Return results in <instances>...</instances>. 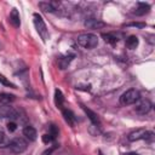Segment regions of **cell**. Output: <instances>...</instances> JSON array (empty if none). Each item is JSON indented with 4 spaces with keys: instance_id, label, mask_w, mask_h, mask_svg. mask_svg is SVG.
Here are the masks:
<instances>
[{
    "instance_id": "cell-1",
    "label": "cell",
    "mask_w": 155,
    "mask_h": 155,
    "mask_svg": "<svg viewBox=\"0 0 155 155\" xmlns=\"http://www.w3.org/2000/svg\"><path fill=\"white\" fill-rule=\"evenodd\" d=\"M78 44L84 48L91 50L98 45V38L94 34H90V33L80 34L78 36Z\"/></svg>"
},
{
    "instance_id": "cell-2",
    "label": "cell",
    "mask_w": 155,
    "mask_h": 155,
    "mask_svg": "<svg viewBox=\"0 0 155 155\" xmlns=\"http://www.w3.org/2000/svg\"><path fill=\"white\" fill-rule=\"evenodd\" d=\"M139 98H140V93L137 90L131 88L120 96V103L122 105H130V104H134L137 101H139Z\"/></svg>"
},
{
    "instance_id": "cell-3",
    "label": "cell",
    "mask_w": 155,
    "mask_h": 155,
    "mask_svg": "<svg viewBox=\"0 0 155 155\" xmlns=\"http://www.w3.org/2000/svg\"><path fill=\"white\" fill-rule=\"evenodd\" d=\"M8 147H10V149H11L12 153H15V154H22L23 151H25V149L28 147V143H27V140L24 138H15V139H12L10 142Z\"/></svg>"
},
{
    "instance_id": "cell-4",
    "label": "cell",
    "mask_w": 155,
    "mask_h": 155,
    "mask_svg": "<svg viewBox=\"0 0 155 155\" xmlns=\"http://www.w3.org/2000/svg\"><path fill=\"white\" fill-rule=\"evenodd\" d=\"M33 18H34V25H35L38 33L41 35L42 40L45 41L46 38H47V28H46V24H45L44 19L41 18V16L39 13H34Z\"/></svg>"
},
{
    "instance_id": "cell-5",
    "label": "cell",
    "mask_w": 155,
    "mask_h": 155,
    "mask_svg": "<svg viewBox=\"0 0 155 155\" xmlns=\"http://www.w3.org/2000/svg\"><path fill=\"white\" fill-rule=\"evenodd\" d=\"M151 108H153L151 102H150L149 99H143V101H140V102L134 107V110H136V113H138L139 115H145V114H148V113L151 110Z\"/></svg>"
},
{
    "instance_id": "cell-6",
    "label": "cell",
    "mask_w": 155,
    "mask_h": 155,
    "mask_svg": "<svg viewBox=\"0 0 155 155\" xmlns=\"http://www.w3.org/2000/svg\"><path fill=\"white\" fill-rule=\"evenodd\" d=\"M0 116L1 117H8V119H17L18 117V114L17 111L12 108V107H7V105H4L0 108Z\"/></svg>"
},
{
    "instance_id": "cell-7",
    "label": "cell",
    "mask_w": 155,
    "mask_h": 155,
    "mask_svg": "<svg viewBox=\"0 0 155 155\" xmlns=\"http://www.w3.org/2000/svg\"><path fill=\"white\" fill-rule=\"evenodd\" d=\"M145 133H147V130H144V128H138V130H134V131L130 132L128 136H127V138H128V140H131V142L139 140V139H144Z\"/></svg>"
},
{
    "instance_id": "cell-8",
    "label": "cell",
    "mask_w": 155,
    "mask_h": 155,
    "mask_svg": "<svg viewBox=\"0 0 155 155\" xmlns=\"http://www.w3.org/2000/svg\"><path fill=\"white\" fill-rule=\"evenodd\" d=\"M105 24L99 21V19H93V18H88L85 21V27L88 28V29H99V28H103Z\"/></svg>"
},
{
    "instance_id": "cell-9",
    "label": "cell",
    "mask_w": 155,
    "mask_h": 155,
    "mask_svg": "<svg viewBox=\"0 0 155 155\" xmlns=\"http://www.w3.org/2000/svg\"><path fill=\"white\" fill-rule=\"evenodd\" d=\"M39 7L44 11V12H53L57 10V2H52V1H41L39 2Z\"/></svg>"
},
{
    "instance_id": "cell-10",
    "label": "cell",
    "mask_w": 155,
    "mask_h": 155,
    "mask_svg": "<svg viewBox=\"0 0 155 155\" xmlns=\"http://www.w3.org/2000/svg\"><path fill=\"white\" fill-rule=\"evenodd\" d=\"M23 134L25 136L27 139L29 140H35L36 139V130L33 127V126H25L23 128Z\"/></svg>"
},
{
    "instance_id": "cell-11",
    "label": "cell",
    "mask_w": 155,
    "mask_h": 155,
    "mask_svg": "<svg viewBox=\"0 0 155 155\" xmlns=\"http://www.w3.org/2000/svg\"><path fill=\"white\" fill-rule=\"evenodd\" d=\"M10 23L15 27V28H18L21 25V18H19V13L16 8H13L10 13Z\"/></svg>"
},
{
    "instance_id": "cell-12",
    "label": "cell",
    "mask_w": 155,
    "mask_h": 155,
    "mask_svg": "<svg viewBox=\"0 0 155 155\" xmlns=\"http://www.w3.org/2000/svg\"><path fill=\"white\" fill-rule=\"evenodd\" d=\"M82 109H84L85 114L87 115V117L91 120V122H92L93 125H99V117H98V115H97L94 111H92L91 109H88V108H86V107H82Z\"/></svg>"
},
{
    "instance_id": "cell-13",
    "label": "cell",
    "mask_w": 155,
    "mask_h": 155,
    "mask_svg": "<svg viewBox=\"0 0 155 155\" xmlns=\"http://www.w3.org/2000/svg\"><path fill=\"white\" fill-rule=\"evenodd\" d=\"M63 116H64V120H65L69 125H71V126L75 125L76 119H75V115H74V113H73L71 110H69V109H63Z\"/></svg>"
},
{
    "instance_id": "cell-14",
    "label": "cell",
    "mask_w": 155,
    "mask_h": 155,
    "mask_svg": "<svg viewBox=\"0 0 155 155\" xmlns=\"http://www.w3.org/2000/svg\"><path fill=\"white\" fill-rule=\"evenodd\" d=\"M149 11H150V6H149L148 4H145V2H139V4H138V7H137L136 11H134V13H136L137 16H143V15L148 13Z\"/></svg>"
},
{
    "instance_id": "cell-15",
    "label": "cell",
    "mask_w": 155,
    "mask_h": 155,
    "mask_svg": "<svg viewBox=\"0 0 155 155\" xmlns=\"http://www.w3.org/2000/svg\"><path fill=\"white\" fill-rule=\"evenodd\" d=\"M73 58H74V54H69V56L61 57V58L58 59V65H59V68H61V69H65V68L69 65V63L73 61Z\"/></svg>"
},
{
    "instance_id": "cell-16",
    "label": "cell",
    "mask_w": 155,
    "mask_h": 155,
    "mask_svg": "<svg viewBox=\"0 0 155 155\" xmlns=\"http://www.w3.org/2000/svg\"><path fill=\"white\" fill-rule=\"evenodd\" d=\"M138 38L136 35H130L127 39H126V46L130 48V50H134L137 46H138Z\"/></svg>"
},
{
    "instance_id": "cell-17",
    "label": "cell",
    "mask_w": 155,
    "mask_h": 155,
    "mask_svg": "<svg viewBox=\"0 0 155 155\" xmlns=\"http://www.w3.org/2000/svg\"><path fill=\"white\" fill-rule=\"evenodd\" d=\"M15 96L13 94H10V93H0V103L4 104V105H7L10 103H12L15 101Z\"/></svg>"
},
{
    "instance_id": "cell-18",
    "label": "cell",
    "mask_w": 155,
    "mask_h": 155,
    "mask_svg": "<svg viewBox=\"0 0 155 155\" xmlns=\"http://www.w3.org/2000/svg\"><path fill=\"white\" fill-rule=\"evenodd\" d=\"M63 102H64V97H63L61 90H56L54 91V103H56V105L58 108H62Z\"/></svg>"
},
{
    "instance_id": "cell-19",
    "label": "cell",
    "mask_w": 155,
    "mask_h": 155,
    "mask_svg": "<svg viewBox=\"0 0 155 155\" xmlns=\"http://www.w3.org/2000/svg\"><path fill=\"white\" fill-rule=\"evenodd\" d=\"M102 38L104 39L105 42H108L110 45H115L117 42V38L114 36L113 34H102Z\"/></svg>"
},
{
    "instance_id": "cell-20",
    "label": "cell",
    "mask_w": 155,
    "mask_h": 155,
    "mask_svg": "<svg viewBox=\"0 0 155 155\" xmlns=\"http://www.w3.org/2000/svg\"><path fill=\"white\" fill-rule=\"evenodd\" d=\"M8 144H10V140L6 136V133L0 131V148H6V147H8Z\"/></svg>"
},
{
    "instance_id": "cell-21",
    "label": "cell",
    "mask_w": 155,
    "mask_h": 155,
    "mask_svg": "<svg viewBox=\"0 0 155 155\" xmlns=\"http://www.w3.org/2000/svg\"><path fill=\"white\" fill-rule=\"evenodd\" d=\"M41 139H42V142H44V143L48 144V143H51V142H52L54 138H53V137H52L50 133H45V134L41 137Z\"/></svg>"
},
{
    "instance_id": "cell-22",
    "label": "cell",
    "mask_w": 155,
    "mask_h": 155,
    "mask_svg": "<svg viewBox=\"0 0 155 155\" xmlns=\"http://www.w3.org/2000/svg\"><path fill=\"white\" fill-rule=\"evenodd\" d=\"M53 138H56V136L58 134V130H57V127L54 126V125H51L50 126V132H48Z\"/></svg>"
},
{
    "instance_id": "cell-23",
    "label": "cell",
    "mask_w": 155,
    "mask_h": 155,
    "mask_svg": "<svg viewBox=\"0 0 155 155\" xmlns=\"http://www.w3.org/2000/svg\"><path fill=\"white\" fill-rule=\"evenodd\" d=\"M0 82L1 84H4L5 86H10V87H15V85L13 84H11L8 80H6V78L5 76H2V75H0Z\"/></svg>"
},
{
    "instance_id": "cell-24",
    "label": "cell",
    "mask_w": 155,
    "mask_h": 155,
    "mask_svg": "<svg viewBox=\"0 0 155 155\" xmlns=\"http://www.w3.org/2000/svg\"><path fill=\"white\" fill-rule=\"evenodd\" d=\"M16 128H17V125H16V122H13V121H10V122L7 124V130H8L10 132H15V131H16Z\"/></svg>"
},
{
    "instance_id": "cell-25",
    "label": "cell",
    "mask_w": 155,
    "mask_h": 155,
    "mask_svg": "<svg viewBox=\"0 0 155 155\" xmlns=\"http://www.w3.org/2000/svg\"><path fill=\"white\" fill-rule=\"evenodd\" d=\"M128 27H138V28H143L145 24L144 23H130V24H127Z\"/></svg>"
},
{
    "instance_id": "cell-26",
    "label": "cell",
    "mask_w": 155,
    "mask_h": 155,
    "mask_svg": "<svg viewBox=\"0 0 155 155\" xmlns=\"http://www.w3.org/2000/svg\"><path fill=\"white\" fill-rule=\"evenodd\" d=\"M54 150V148H51V149H47V150H45L44 153H42V155H51V153Z\"/></svg>"
},
{
    "instance_id": "cell-27",
    "label": "cell",
    "mask_w": 155,
    "mask_h": 155,
    "mask_svg": "<svg viewBox=\"0 0 155 155\" xmlns=\"http://www.w3.org/2000/svg\"><path fill=\"white\" fill-rule=\"evenodd\" d=\"M126 155H139V154H137V153H128V154H126Z\"/></svg>"
},
{
    "instance_id": "cell-28",
    "label": "cell",
    "mask_w": 155,
    "mask_h": 155,
    "mask_svg": "<svg viewBox=\"0 0 155 155\" xmlns=\"http://www.w3.org/2000/svg\"><path fill=\"white\" fill-rule=\"evenodd\" d=\"M99 155H103V154H102V153H99Z\"/></svg>"
}]
</instances>
